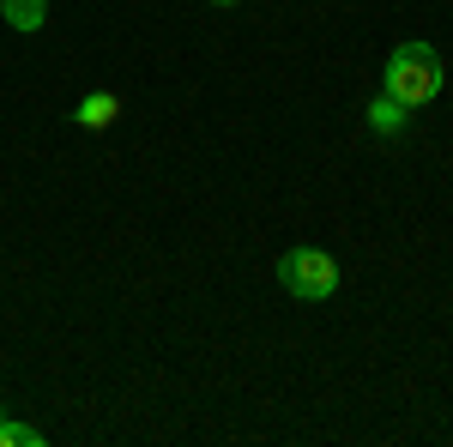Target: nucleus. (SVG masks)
<instances>
[{
    "instance_id": "nucleus-1",
    "label": "nucleus",
    "mask_w": 453,
    "mask_h": 447,
    "mask_svg": "<svg viewBox=\"0 0 453 447\" xmlns=\"http://www.w3.org/2000/svg\"><path fill=\"white\" fill-rule=\"evenodd\" d=\"M441 55L429 49V42H399L393 55H387V97H399L405 109H423V104H435L441 97Z\"/></svg>"
},
{
    "instance_id": "nucleus-2",
    "label": "nucleus",
    "mask_w": 453,
    "mask_h": 447,
    "mask_svg": "<svg viewBox=\"0 0 453 447\" xmlns=\"http://www.w3.org/2000/svg\"><path fill=\"white\" fill-rule=\"evenodd\" d=\"M279 284L290 297H303V303H326L339 290V260L326 248H290L279 260Z\"/></svg>"
},
{
    "instance_id": "nucleus-3",
    "label": "nucleus",
    "mask_w": 453,
    "mask_h": 447,
    "mask_svg": "<svg viewBox=\"0 0 453 447\" xmlns=\"http://www.w3.org/2000/svg\"><path fill=\"white\" fill-rule=\"evenodd\" d=\"M405 121H411V109L399 104V97H387V91L375 97V104H369V127H375V134L393 139V134H405Z\"/></svg>"
},
{
    "instance_id": "nucleus-4",
    "label": "nucleus",
    "mask_w": 453,
    "mask_h": 447,
    "mask_svg": "<svg viewBox=\"0 0 453 447\" xmlns=\"http://www.w3.org/2000/svg\"><path fill=\"white\" fill-rule=\"evenodd\" d=\"M0 19H6L12 31H42V19H49V0H0Z\"/></svg>"
},
{
    "instance_id": "nucleus-5",
    "label": "nucleus",
    "mask_w": 453,
    "mask_h": 447,
    "mask_svg": "<svg viewBox=\"0 0 453 447\" xmlns=\"http://www.w3.org/2000/svg\"><path fill=\"white\" fill-rule=\"evenodd\" d=\"M115 115H121V97H115V91H91V97L79 104V127H109Z\"/></svg>"
},
{
    "instance_id": "nucleus-6",
    "label": "nucleus",
    "mask_w": 453,
    "mask_h": 447,
    "mask_svg": "<svg viewBox=\"0 0 453 447\" xmlns=\"http://www.w3.org/2000/svg\"><path fill=\"white\" fill-rule=\"evenodd\" d=\"M0 447H42V435L25 429V423H6V417H0Z\"/></svg>"
},
{
    "instance_id": "nucleus-7",
    "label": "nucleus",
    "mask_w": 453,
    "mask_h": 447,
    "mask_svg": "<svg viewBox=\"0 0 453 447\" xmlns=\"http://www.w3.org/2000/svg\"><path fill=\"white\" fill-rule=\"evenodd\" d=\"M218 6H230V0H218Z\"/></svg>"
},
{
    "instance_id": "nucleus-8",
    "label": "nucleus",
    "mask_w": 453,
    "mask_h": 447,
    "mask_svg": "<svg viewBox=\"0 0 453 447\" xmlns=\"http://www.w3.org/2000/svg\"><path fill=\"white\" fill-rule=\"evenodd\" d=\"M0 417H6V412H0Z\"/></svg>"
}]
</instances>
